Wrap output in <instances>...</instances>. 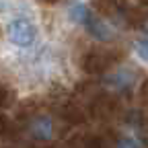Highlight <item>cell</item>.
Masks as SVG:
<instances>
[{"label": "cell", "mask_w": 148, "mask_h": 148, "mask_svg": "<svg viewBox=\"0 0 148 148\" xmlns=\"http://www.w3.org/2000/svg\"><path fill=\"white\" fill-rule=\"evenodd\" d=\"M56 119L49 111H37L33 113L27 121H25V134L29 140L37 142V144H47L53 140L56 136Z\"/></svg>", "instance_id": "3"}, {"label": "cell", "mask_w": 148, "mask_h": 148, "mask_svg": "<svg viewBox=\"0 0 148 148\" xmlns=\"http://www.w3.org/2000/svg\"><path fill=\"white\" fill-rule=\"evenodd\" d=\"M64 12H66V18L78 29H86L90 16H92V10H90V4L88 2H66L64 4Z\"/></svg>", "instance_id": "5"}, {"label": "cell", "mask_w": 148, "mask_h": 148, "mask_svg": "<svg viewBox=\"0 0 148 148\" xmlns=\"http://www.w3.org/2000/svg\"><path fill=\"white\" fill-rule=\"evenodd\" d=\"M134 56L148 66V39H144V37H138V39L134 41Z\"/></svg>", "instance_id": "7"}, {"label": "cell", "mask_w": 148, "mask_h": 148, "mask_svg": "<svg viewBox=\"0 0 148 148\" xmlns=\"http://www.w3.org/2000/svg\"><path fill=\"white\" fill-rule=\"evenodd\" d=\"M138 82H140V74L132 66H115V68H111L105 76H103L105 88L109 92H115V95L132 92Z\"/></svg>", "instance_id": "2"}, {"label": "cell", "mask_w": 148, "mask_h": 148, "mask_svg": "<svg viewBox=\"0 0 148 148\" xmlns=\"http://www.w3.org/2000/svg\"><path fill=\"white\" fill-rule=\"evenodd\" d=\"M39 23L29 12H12L4 21L6 43L16 51H31L39 43Z\"/></svg>", "instance_id": "1"}, {"label": "cell", "mask_w": 148, "mask_h": 148, "mask_svg": "<svg viewBox=\"0 0 148 148\" xmlns=\"http://www.w3.org/2000/svg\"><path fill=\"white\" fill-rule=\"evenodd\" d=\"M140 31H142V35H144V39H148V16H144V21H142V25H140Z\"/></svg>", "instance_id": "8"}, {"label": "cell", "mask_w": 148, "mask_h": 148, "mask_svg": "<svg viewBox=\"0 0 148 148\" xmlns=\"http://www.w3.org/2000/svg\"><path fill=\"white\" fill-rule=\"evenodd\" d=\"M92 39H97V41H101V43H109V41H113L115 37H117V27L109 21L107 16H103V14H95L92 12V16H90V21H88V25H86V29H84Z\"/></svg>", "instance_id": "4"}, {"label": "cell", "mask_w": 148, "mask_h": 148, "mask_svg": "<svg viewBox=\"0 0 148 148\" xmlns=\"http://www.w3.org/2000/svg\"><path fill=\"white\" fill-rule=\"evenodd\" d=\"M113 148H144V142H142V136L136 132V130H123V132L115 138L113 142Z\"/></svg>", "instance_id": "6"}]
</instances>
